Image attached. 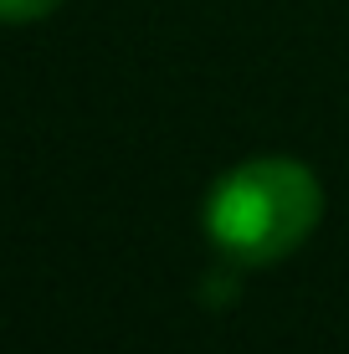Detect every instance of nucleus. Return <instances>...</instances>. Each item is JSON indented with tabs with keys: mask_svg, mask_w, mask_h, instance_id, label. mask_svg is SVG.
<instances>
[{
	"mask_svg": "<svg viewBox=\"0 0 349 354\" xmlns=\"http://www.w3.org/2000/svg\"><path fill=\"white\" fill-rule=\"evenodd\" d=\"M323 216V190L303 160H247L226 169L206 195V236L247 267H267L298 252Z\"/></svg>",
	"mask_w": 349,
	"mask_h": 354,
	"instance_id": "f257e3e1",
	"label": "nucleus"
},
{
	"mask_svg": "<svg viewBox=\"0 0 349 354\" xmlns=\"http://www.w3.org/2000/svg\"><path fill=\"white\" fill-rule=\"evenodd\" d=\"M62 0H0V21L6 26H26V21H46Z\"/></svg>",
	"mask_w": 349,
	"mask_h": 354,
	"instance_id": "f03ea898",
	"label": "nucleus"
}]
</instances>
